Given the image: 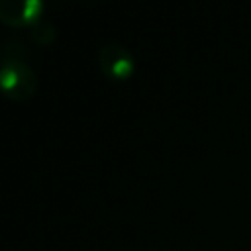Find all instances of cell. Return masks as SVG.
Returning a JSON list of instances; mask_svg holds the SVG:
<instances>
[{
	"instance_id": "3957f363",
	"label": "cell",
	"mask_w": 251,
	"mask_h": 251,
	"mask_svg": "<svg viewBox=\"0 0 251 251\" xmlns=\"http://www.w3.org/2000/svg\"><path fill=\"white\" fill-rule=\"evenodd\" d=\"M45 6L39 0H2L0 20L12 27H31L43 18Z\"/></svg>"
},
{
	"instance_id": "6da1fadb",
	"label": "cell",
	"mask_w": 251,
	"mask_h": 251,
	"mask_svg": "<svg viewBox=\"0 0 251 251\" xmlns=\"http://www.w3.org/2000/svg\"><path fill=\"white\" fill-rule=\"evenodd\" d=\"M0 84H2L6 98L14 102H24L35 94L37 76H35V71L27 63L16 57L14 59L6 57L2 63V71H0Z\"/></svg>"
},
{
	"instance_id": "277c9868",
	"label": "cell",
	"mask_w": 251,
	"mask_h": 251,
	"mask_svg": "<svg viewBox=\"0 0 251 251\" xmlns=\"http://www.w3.org/2000/svg\"><path fill=\"white\" fill-rule=\"evenodd\" d=\"M29 37L37 45H51L55 41V37H57V29L47 18H41L29 27Z\"/></svg>"
},
{
	"instance_id": "7a4b0ae2",
	"label": "cell",
	"mask_w": 251,
	"mask_h": 251,
	"mask_svg": "<svg viewBox=\"0 0 251 251\" xmlns=\"http://www.w3.org/2000/svg\"><path fill=\"white\" fill-rule=\"evenodd\" d=\"M98 67L102 75L110 80H127L135 73V59L126 45L120 43H104L98 49Z\"/></svg>"
}]
</instances>
